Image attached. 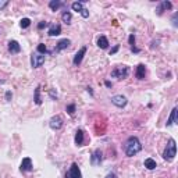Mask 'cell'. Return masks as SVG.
Masks as SVG:
<instances>
[{
  "label": "cell",
  "mask_w": 178,
  "mask_h": 178,
  "mask_svg": "<svg viewBox=\"0 0 178 178\" xmlns=\"http://www.w3.org/2000/svg\"><path fill=\"white\" fill-rule=\"evenodd\" d=\"M9 50H10V53H13V54L20 53L21 52L20 43L17 42V40H10V42H9Z\"/></svg>",
  "instance_id": "cell-12"
},
{
  "label": "cell",
  "mask_w": 178,
  "mask_h": 178,
  "mask_svg": "<svg viewBox=\"0 0 178 178\" xmlns=\"http://www.w3.org/2000/svg\"><path fill=\"white\" fill-rule=\"evenodd\" d=\"M70 43H71V40H70V39H61V40H60V42L56 45L54 50H56V52H60V50L67 49V47L70 46Z\"/></svg>",
  "instance_id": "cell-13"
},
{
  "label": "cell",
  "mask_w": 178,
  "mask_h": 178,
  "mask_svg": "<svg viewBox=\"0 0 178 178\" xmlns=\"http://www.w3.org/2000/svg\"><path fill=\"white\" fill-rule=\"evenodd\" d=\"M128 74H129V68L127 66H118V67H115V68L111 71V77L113 78H117V79L127 78Z\"/></svg>",
  "instance_id": "cell-3"
},
{
  "label": "cell",
  "mask_w": 178,
  "mask_h": 178,
  "mask_svg": "<svg viewBox=\"0 0 178 178\" xmlns=\"http://www.w3.org/2000/svg\"><path fill=\"white\" fill-rule=\"evenodd\" d=\"M21 171L22 173H29L33 170V166H32V160L29 157H25L22 159V162H21Z\"/></svg>",
  "instance_id": "cell-8"
},
{
  "label": "cell",
  "mask_w": 178,
  "mask_h": 178,
  "mask_svg": "<svg viewBox=\"0 0 178 178\" xmlns=\"http://www.w3.org/2000/svg\"><path fill=\"white\" fill-rule=\"evenodd\" d=\"M106 178H117V177H115V174H114V173H110V174H107V175H106Z\"/></svg>",
  "instance_id": "cell-34"
},
{
  "label": "cell",
  "mask_w": 178,
  "mask_h": 178,
  "mask_svg": "<svg viewBox=\"0 0 178 178\" xmlns=\"http://www.w3.org/2000/svg\"><path fill=\"white\" fill-rule=\"evenodd\" d=\"M177 17H178V14L175 13L174 15H173V25L174 26H177Z\"/></svg>",
  "instance_id": "cell-31"
},
{
  "label": "cell",
  "mask_w": 178,
  "mask_h": 178,
  "mask_svg": "<svg viewBox=\"0 0 178 178\" xmlns=\"http://www.w3.org/2000/svg\"><path fill=\"white\" fill-rule=\"evenodd\" d=\"M103 160V155H102V150L100 149H96L95 152L92 153L91 156V164L92 166H99Z\"/></svg>",
  "instance_id": "cell-6"
},
{
  "label": "cell",
  "mask_w": 178,
  "mask_h": 178,
  "mask_svg": "<svg viewBox=\"0 0 178 178\" xmlns=\"http://www.w3.org/2000/svg\"><path fill=\"white\" fill-rule=\"evenodd\" d=\"M81 15H82L84 18H88V17H89V13H88V10H86V9H84V10L81 11Z\"/></svg>",
  "instance_id": "cell-30"
},
{
  "label": "cell",
  "mask_w": 178,
  "mask_h": 178,
  "mask_svg": "<svg viewBox=\"0 0 178 178\" xmlns=\"http://www.w3.org/2000/svg\"><path fill=\"white\" fill-rule=\"evenodd\" d=\"M47 26V22H45V21H42V22L38 24V29H43V28H46Z\"/></svg>",
  "instance_id": "cell-29"
},
{
  "label": "cell",
  "mask_w": 178,
  "mask_h": 178,
  "mask_svg": "<svg viewBox=\"0 0 178 178\" xmlns=\"http://www.w3.org/2000/svg\"><path fill=\"white\" fill-rule=\"evenodd\" d=\"M38 52L42 53V54H45V53L47 52L46 49V45H43V43H40V45H38Z\"/></svg>",
  "instance_id": "cell-25"
},
{
  "label": "cell",
  "mask_w": 178,
  "mask_h": 178,
  "mask_svg": "<svg viewBox=\"0 0 178 178\" xmlns=\"http://www.w3.org/2000/svg\"><path fill=\"white\" fill-rule=\"evenodd\" d=\"M66 178H82V175H81V170H79V167H78L77 163H73V164H71L70 170L67 171V174H66Z\"/></svg>",
  "instance_id": "cell-4"
},
{
  "label": "cell",
  "mask_w": 178,
  "mask_h": 178,
  "mask_svg": "<svg viewBox=\"0 0 178 178\" xmlns=\"http://www.w3.org/2000/svg\"><path fill=\"white\" fill-rule=\"evenodd\" d=\"M175 121H177V107H174V109L171 110V114H170V117H168L167 122H166V125L170 127V125H173Z\"/></svg>",
  "instance_id": "cell-15"
},
{
  "label": "cell",
  "mask_w": 178,
  "mask_h": 178,
  "mask_svg": "<svg viewBox=\"0 0 178 178\" xmlns=\"http://www.w3.org/2000/svg\"><path fill=\"white\" fill-rule=\"evenodd\" d=\"M175 153H177V146H175V141H174V139H170V141H168L167 148L164 149L163 157H164V160H167V162H171V160H174Z\"/></svg>",
  "instance_id": "cell-2"
},
{
  "label": "cell",
  "mask_w": 178,
  "mask_h": 178,
  "mask_svg": "<svg viewBox=\"0 0 178 178\" xmlns=\"http://www.w3.org/2000/svg\"><path fill=\"white\" fill-rule=\"evenodd\" d=\"M124 150H125V155L129 156V157H132L136 153H139L142 150V145H141V142H139V139L136 136H129L125 142Z\"/></svg>",
  "instance_id": "cell-1"
},
{
  "label": "cell",
  "mask_w": 178,
  "mask_h": 178,
  "mask_svg": "<svg viewBox=\"0 0 178 178\" xmlns=\"http://www.w3.org/2000/svg\"><path fill=\"white\" fill-rule=\"evenodd\" d=\"M128 42H129V45H131V47L135 45V35H134V33H132V35H129Z\"/></svg>",
  "instance_id": "cell-27"
},
{
  "label": "cell",
  "mask_w": 178,
  "mask_h": 178,
  "mask_svg": "<svg viewBox=\"0 0 178 178\" xmlns=\"http://www.w3.org/2000/svg\"><path fill=\"white\" fill-rule=\"evenodd\" d=\"M146 75V68L143 64H139L138 67H136V78L138 79H143Z\"/></svg>",
  "instance_id": "cell-16"
},
{
  "label": "cell",
  "mask_w": 178,
  "mask_h": 178,
  "mask_svg": "<svg viewBox=\"0 0 178 178\" xmlns=\"http://www.w3.org/2000/svg\"><path fill=\"white\" fill-rule=\"evenodd\" d=\"M67 113H68L70 115H73L74 113H75V104H70V106H67Z\"/></svg>",
  "instance_id": "cell-26"
},
{
  "label": "cell",
  "mask_w": 178,
  "mask_h": 178,
  "mask_svg": "<svg viewBox=\"0 0 178 178\" xmlns=\"http://www.w3.org/2000/svg\"><path fill=\"white\" fill-rule=\"evenodd\" d=\"M49 125L52 129H60L61 127H63V120H61V117L60 115H54V117H52L49 121Z\"/></svg>",
  "instance_id": "cell-7"
},
{
  "label": "cell",
  "mask_w": 178,
  "mask_h": 178,
  "mask_svg": "<svg viewBox=\"0 0 178 178\" xmlns=\"http://www.w3.org/2000/svg\"><path fill=\"white\" fill-rule=\"evenodd\" d=\"M61 20H63L66 24H70V22H71V20H73V15H71V13H70V11H64L63 15H61Z\"/></svg>",
  "instance_id": "cell-22"
},
{
  "label": "cell",
  "mask_w": 178,
  "mask_h": 178,
  "mask_svg": "<svg viewBox=\"0 0 178 178\" xmlns=\"http://www.w3.org/2000/svg\"><path fill=\"white\" fill-rule=\"evenodd\" d=\"M33 100H35L36 104L42 103V99H40V86H36V89H35V98H33Z\"/></svg>",
  "instance_id": "cell-23"
},
{
  "label": "cell",
  "mask_w": 178,
  "mask_h": 178,
  "mask_svg": "<svg viewBox=\"0 0 178 178\" xmlns=\"http://www.w3.org/2000/svg\"><path fill=\"white\" fill-rule=\"evenodd\" d=\"M61 6H63V3H61L60 0H52V2L49 3V7H50V10L52 11H57Z\"/></svg>",
  "instance_id": "cell-18"
},
{
  "label": "cell",
  "mask_w": 178,
  "mask_h": 178,
  "mask_svg": "<svg viewBox=\"0 0 178 178\" xmlns=\"http://www.w3.org/2000/svg\"><path fill=\"white\" fill-rule=\"evenodd\" d=\"M43 63H45V56H43V54H38V53L32 54V57H31V66H32L33 68L40 67Z\"/></svg>",
  "instance_id": "cell-5"
},
{
  "label": "cell",
  "mask_w": 178,
  "mask_h": 178,
  "mask_svg": "<svg viewBox=\"0 0 178 178\" xmlns=\"http://www.w3.org/2000/svg\"><path fill=\"white\" fill-rule=\"evenodd\" d=\"M20 25H21V28H28L31 25V20L29 18H22L20 21Z\"/></svg>",
  "instance_id": "cell-24"
},
{
  "label": "cell",
  "mask_w": 178,
  "mask_h": 178,
  "mask_svg": "<svg viewBox=\"0 0 178 178\" xmlns=\"http://www.w3.org/2000/svg\"><path fill=\"white\" fill-rule=\"evenodd\" d=\"M11 96H13V95H11L10 91H9V92H6V100H11Z\"/></svg>",
  "instance_id": "cell-33"
},
{
  "label": "cell",
  "mask_w": 178,
  "mask_h": 178,
  "mask_svg": "<svg viewBox=\"0 0 178 178\" xmlns=\"http://www.w3.org/2000/svg\"><path fill=\"white\" fill-rule=\"evenodd\" d=\"M98 46H99L100 49H107V46H109V40H107V38L100 36L99 39H98Z\"/></svg>",
  "instance_id": "cell-19"
},
{
  "label": "cell",
  "mask_w": 178,
  "mask_h": 178,
  "mask_svg": "<svg viewBox=\"0 0 178 178\" xmlns=\"http://www.w3.org/2000/svg\"><path fill=\"white\" fill-rule=\"evenodd\" d=\"M111 103L117 107H124L127 104V98L122 95H115L111 98Z\"/></svg>",
  "instance_id": "cell-9"
},
{
  "label": "cell",
  "mask_w": 178,
  "mask_h": 178,
  "mask_svg": "<svg viewBox=\"0 0 178 178\" xmlns=\"http://www.w3.org/2000/svg\"><path fill=\"white\" fill-rule=\"evenodd\" d=\"M171 7H173V4L170 3V2H167V0H164V2H162V3H160V6L157 7V10H156V13H157L159 15H162V14H163V11L170 10Z\"/></svg>",
  "instance_id": "cell-11"
},
{
  "label": "cell",
  "mask_w": 178,
  "mask_h": 178,
  "mask_svg": "<svg viewBox=\"0 0 178 178\" xmlns=\"http://www.w3.org/2000/svg\"><path fill=\"white\" fill-rule=\"evenodd\" d=\"M60 33H61V25H59V24H54V25L50 26L49 36H57V35H60Z\"/></svg>",
  "instance_id": "cell-14"
},
{
  "label": "cell",
  "mask_w": 178,
  "mask_h": 178,
  "mask_svg": "<svg viewBox=\"0 0 178 178\" xmlns=\"http://www.w3.org/2000/svg\"><path fill=\"white\" fill-rule=\"evenodd\" d=\"M9 4V0H0V10H3L4 7H7Z\"/></svg>",
  "instance_id": "cell-28"
},
{
  "label": "cell",
  "mask_w": 178,
  "mask_h": 178,
  "mask_svg": "<svg viewBox=\"0 0 178 178\" xmlns=\"http://www.w3.org/2000/svg\"><path fill=\"white\" fill-rule=\"evenodd\" d=\"M106 86H107V88H111V82H109V81H106Z\"/></svg>",
  "instance_id": "cell-35"
},
{
  "label": "cell",
  "mask_w": 178,
  "mask_h": 178,
  "mask_svg": "<svg viewBox=\"0 0 178 178\" xmlns=\"http://www.w3.org/2000/svg\"><path fill=\"white\" fill-rule=\"evenodd\" d=\"M71 9H73L74 11H78V13H81V11L84 10V3H82V2H75V3L71 4Z\"/></svg>",
  "instance_id": "cell-21"
},
{
  "label": "cell",
  "mask_w": 178,
  "mask_h": 178,
  "mask_svg": "<svg viewBox=\"0 0 178 178\" xmlns=\"http://www.w3.org/2000/svg\"><path fill=\"white\" fill-rule=\"evenodd\" d=\"M118 49H120V45H117V46H114L111 50H110V54H114V53L117 52V50H118Z\"/></svg>",
  "instance_id": "cell-32"
},
{
  "label": "cell",
  "mask_w": 178,
  "mask_h": 178,
  "mask_svg": "<svg viewBox=\"0 0 178 178\" xmlns=\"http://www.w3.org/2000/svg\"><path fill=\"white\" fill-rule=\"evenodd\" d=\"M145 167L148 168V170H155L156 167H157V164H156V162L153 160V159H146L145 160Z\"/></svg>",
  "instance_id": "cell-20"
},
{
  "label": "cell",
  "mask_w": 178,
  "mask_h": 178,
  "mask_svg": "<svg viewBox=\"0 0 178 178\" xmlns=\"http://www.w3.org/2000/svg\"><path fill=\"white\" fill-rule=\"evenodd\" d=\"M75 143L78 146H81L84 143V131L82 129H78L75 134Z\"/></svg>",
  "instance_id": "cell-17"
},
{
  "label": "cell",
  "mask_w": 178,
  "mask_h": 178,
  "mask_svg": "<svg viewBox=\"0 0 178 178\" xmlns=\"http://www.w3.org/2000/svg\"><path fill=\"white\" fill-rule=\"evenodd\" d=\"M85 53H86V46H82L81 49L77 52V54L74 56V60H73V63L74 66H79L81 64V61H82L84 56H85Z\"/></svg>",
  "instance_id": "cell-10"
}]
</instances>
